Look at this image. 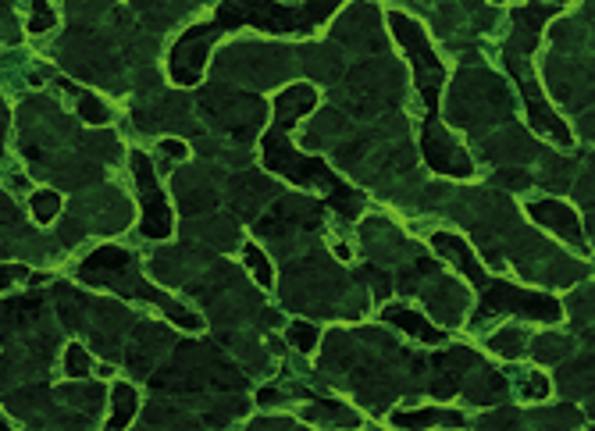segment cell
I'll return each mask as SVG.
<instances>
[{
  "label": "cell",
  "mask_w": 595,
  "mask_h": 431,
  "mask_svg": "<svg viewBox=\"0 0 595 431\" xmlns=\"http://www.w3.org/2000/svg\"><path fill=\"white\" fill-rule=\"evenodd\" d=\"M314 104H318V93H314V86H303V82H296V86H289V90L278 93L275 125L264 132V143H261L264 147V168L275 171V175H286L293 186L325 189L328 204H332L339 214H346V218H353V214L360 211V193H353L339 175H332V168H328L325 161L300 154L286 136V132L300 122L303 114L314 111Z\"/></svg>",
  "instance_id": "6da1fadb"
},
{
  "label": "cell",
  "mask_w": 595,
  "mask_h": 431,
  "mask_svg": "<svg viewBox=\"0 0 595 431\" xmlns=\"http://www.w3.org/2000/svg\"><path fill=\"white\" fill-rule=\"evenodd\" d=\"M343 0H307L303 8H286L275 0H221L218 15L207 25L214 36L232 33L239 25H253L264 33H310L314 25H321Z\"/></svg>",
  "instance_id": "7a4b0ae2"
},
{
  "label": "cell",
  "mask_w": 595,
  "mask_h": 431,
  "mask_svg": "<svg viewBox=\"0 0 595 431\" xmlns=\"http://www.w3.org/2000/svg\"><path fill=\"white\" fill-rule=\"evenodd\" d=\"M79 275H82V282L107 285V289H115V293H122V296H143V300L161 303V310L179 328H189V332L200 328V318H196V314H189L186 307H179L175 300H168V296H161L157 289H150V285L136 275V261H132L125 250H118V246H100V250H93L90 257L82 261Z\"/></svg>",
  "instance_id": "3957f363"
},
{
  "label": "cell",
  "mask_w": 595,
  "mask_h": 431,
  "mask_svg": "<svg viewBox=\"0 0 595 431\" xmlns=\"http://www.w3.org/2000/svg\"><path fill=\"white\" fill-rule=\"evenodd\" d=\"M218 385V389H243V375H236L214 350H204L196 342H182L179 353L161 375H154V389H175V392H196Z\"/></svg>",
  "instance_id": "277c9868"
},
{
  "label": "cell",
  "mask_w": 595,
  "mask_h": 431,
  "mask_svg": "<svg viewBox=\"0 0 595 431\" xmlns=\"http://www.w3.org/2000/svg\"><path fill=\"white\" fill-rule=\"evenodd\" d=\"M389 29H392V36L400 40V47L407 50L410 65H414L417 90H421L424 107H428V118H432V114L439 111V93H442V82H446V68H442V61L435 57V50L428 47L424 29L410 15H403V11H389Z\"/></svg>",
  "instance_id": "5b68a950"
},
{
  "label": "cell",
  "mask_w": 595,
  "mask_h": 431,
  "mask_svg": "<svg viewBox=\"0 0 595 431\" xmlns=\"http://www.w3.org/2000/svg\"><path fill=\"white\" fill-rule=\"evenodd\" d=\"M200 111L211 118L218 129H225L232 139H250L257 136L264 122V100L253 97V93H239V90H211L200 93Z\"/></svg>",
  "instance_id": "8992f818"
},
{
  "label": "cell",
  "mask_w": 595,
  "mask_h": 431,
  "mask_svg": "<svg viewBox=\"0 0 595 431\" xmlns=\"http://www.w3.org/2000/svg\"><path fill=\"white\" fill-rule=\"evenodd\" d=\"M521 314V318L531 321H553L563 318V307L553 300V296H542V293H528V289H517V285L503 282V278H489L485 289H481V303H478V321L481 318H492V314Z\"/></svg>",
  "instance_id": "52a82bcc"
},
{
  "label": "cell",
  "mask_w": 595,
  "mask_h": 431,
  "mask_svg": "<svg viewBox=\"0 0 595 431\" xmlns=\"http://www.w3.org/2000/svg\"><path fill=\"white\" fill-rule=\"evenodd\" d=\"M132 175H136L139 186V204H143V221H139V232L147 239H164L172 236V207H168V196L161 193L154 175V164L147 154H132Z\"/></svg>",
  "instance_id": "ba28073f"
},
{
  "label": "cell",
  "mask_w": 595,
  "mask_h": 431,
  "mask_svg": "<svg viewBox=\"0 0 595 431\" xmlns=\"http://www.w3.org/2000/svg\"><path fill=\"white\" fill-rule=\"evenodd\" d=\"M506 65H510V72L517 75V82H521V93H524V104H528V114H531V125H535L538 132H546V136H553L556 143H563V147H571V129L556 118L553 107L542 100V93H538V82L535 75H531L528 61H524L521 54H514V50L506 47Z\"/></svg>",
  "instance_id": "9c48e42d"
},
{
  "label": "cell",
  "mask_w": 595,
  "mask_h": 431,
  "mask_svg": "<svg viewBox=\"0 0 595 431\" xmlns=\"http://www.w3.org/2000/svg\"><path fill=\"white\" fill-rule=\"evenodd\" d=\"M218 36L207 29V25H193L179 36V43L172 47V57H168V72L179 86H196L200 75H204L207 54H211V43Z\"/></svg>",
  "instance_id": "30bf717a"
},
{
  "label": "cell",
  "mask_w": 595,
  "mask_h": 431,
  "mask_svg": "<svg viewBox=\"0 0 595 431\" xmlns=\"http://www.w3.org/2000/svg\"><path fill=\"white\" fill-rule=\"evenodd\" d=\"M421 147H424V157H428V168H435L439 175H453V179H467V175H471V157L449 139V132L435 122V114L424 122Z\"/></svg>",
  "instance_id": "8fae6325"
},
{
  "label": "cell",
  "mask_w": 595,
  "mask_h": 431,
  "mask_svg": "<svg viewBox=\"0 0 595 431\" xmlns=\"http://www.w3.org/2000/svg\"><path fill=\"white\" fill-rule=\"evenodd\" d=\"M528 214L538 221V225H546L549 232H556V236L571 239V243H578V246L585 243L578 214H574L567 204H560V200H538V204H528Z\"/></svg>",
  "instance_id": "7c38bea8"
},
{
  "label": "cell",
  "mask_w": 595,
  "mask_h": 431,
  "mask_svg": "<svg viewBox=\"0 0 595 431\" xmlns=\"http://www.w3.org/2000/svg\"><path fill=\"white\" fill-rule=\"evenodd\" d=\"M432 246L442 253V257H449V261L457 264V268L464 271V275L471 278V282L478 285V289H485V282H489V275H485V268H481V264L474 261L471 246H467L464 239L449 236V232H435V236H432Z\"/></svg>",
  "instance_id": "4fadbf2b"
},
{
  "label": "cell",
  "mask_w": 595,
  "mask_h": 431,
  "mask_svg": "<svg viewBox=\"0 0 595 431\" xmlns=\"http://www.w3.org/2000/svg\"><path fill=\"white\" fill-rule=\"evenodd\" d=\"M293 221H300V225H318V207L310 211L303 200H282V204H275V211L268 214V218L257 221V232L261 236H278L286 225H293Z\"/></svg>",
  "instance_id": "5bb4252c"
},
{
  "label": "cell",
  "mask_w": 595,
  "mask_h": 431,
  "mask_svg": "<svg viewBox=\"0 0 595 431\" xmlns=\"http://www.w3.org/2000/svg\"><path fill=\"white\" fill-rule=\"evenodd\" d=\"M385 321H392V325H400L403 332H410L414 339H421V342H442V332H439V328L428 325V321H424L421 314H414V310L385 307Z\"/></svg>",
  "instance_id": "9a60e30c"
},
{
  "label": "cell",
  "mask_w": 595,
  "mask_h": 431,
  "mask_svg": "<svg viewBox=\"0 0 595 431\" xmlns=\"http://www.w3.org/2000/svg\"><path fill=\"white\" fill-rule=\"evenodd\" d=\"M392 424L396 428H428V424H449V428H460L464 417L453 414V410H414V414H392Z\"/></svg>",
  "instance_id": "2e32d148"
},
{
  "label": "cell",
  "mask_w": 595,
  "mask_h": 431,
  "mask_svg": "<svg viewBox=\"0 0 595 431\" xmlns=\"http://www.w3.org/2000/svg\"><path fill=\"white\" fill-rule=\"evenodd\" d=\"M40 296H18V300L4 303V310H0V318H4V325H29V321L40 318Z\"/></svg>",
  "instance_id": "e0dca14e"
},
{
  "label": "cell",
  "mask_w": 595,
  "mask_h": 431,
  "mask_svg": "<svg viewBox=\"0 0 595 431\" xmlns=\"http://www.w3.org/2000/svg\"><path fill=\"white\" fill-rule=\"evenodd\" d=\"M132 414H136V389H132V385H115V414H111L107 428L111 431L129 428Z\"/></svg>",
  "instance_id": "ac0fdd59"
},
{
  "label": "cell",
  "mask_w": 595,
  "mask_h": 431,
  "mask_svg": "<svg viewBox=\"0 0 595 431\" xmlns=\"http://www.w3.org/2000/svg\"><path fill=\"white\" fill-rule=\"evenodd\" d=\"M75 93H79V90H75ZM79 114H82V118H86L90 125H104L107 118H111V114H107V107L100 104V100L93 97V93H79Z\"/></svg>",
  "instance_id": "d6986e66"
},
{
  "label": "cell",
  "mask_w": 595,
  "mask_h": 431,
  "mask_svg": "<svg viewBox=\"0 0 595 431\" xmlns=\"http://www.w3.org/2000/svg\"><path fill=\"white\" fill-rule=\"evenodd\" d=\"M58 207H61V196L50 193V189H43V193L33 196V214H36V221H43V225H47V221H54Z\"/></svg>",
  "instance_id": "ffe728a7"
},
{
  "label": "cell",
  "mask_w": 595,
  "mask_h": 431,
  "mask_svg": "<svg viewBox=\"0 0 595 431\" xmlns=\"http://www.w3.org/2000/svg\"><path fill=\"white\" fill-rule=\"evenodd\" d=\"M246 264H250V271H253V275H257V282H261L264 285V289H268V285L271 282H275V278H271V264H268V257H264V253L261 250H257V246H246Z\"/></svg>",
  "instance_id": "44dd1931"
},
{
  "label": "cell",
  "mask_w": 595,
  "mask_h": 431,
  "mask_svg": "<svg viewBox=\"0 0 595 431\" xmlns=\"http://www.w3.org/2000/svg\"><path fill=\"white\" fill-rule=\"evenodd\" d=\"M289 335H293V346L303 353H310L314 346H318V328L307 325V321H296L293 328H289Z\"/></svg>",
  "instance_id": "7402d4cb"
},
{
  "label": "cell",
  "mask_w": 595,
  "mask_h": 431,
  "mask_svg": "<svg viewBox=\"0 0 595 431\" xmlns=\"http://www.w3.org/2000/svg\"><path fill=\"white\" fill-rule=\"evenodd\" d=\"M65 371L72 378H86V371H90V357H86V350L82 346H68L65 353Z\"/></svg>",
  "instance_id": "603a6c76"
},
{
  "label": "cell",
  "mask_w": 595,
  "mask_h": 431,
  "mask_svg": "<svg viewBox=\"0 0 595 431\" xmlns=\"http://www.w3.org/2000/svg\"><path fill=\"white\" fill-rule=\"evenodd\" d=\"M58 22L54 11L47 8V0H33V18H29V33H47L50 25Z\"/></svg>",
  "instance_id": "cb8c5ba5"
},
{
  "label": "cell",
  "mask_w": 595,
  "mask_h": 431,
  "mask_svg": "<svg viewBox=\"0 0 595 431\" xmlns=\"http://www.w3.org/2000/svg\"><path fill=\"white\" fill-rule=\"evenodd\" d=\"M492 350L503 353V357H517L521 353V332H499L492 339Z\"/></svg>",
  "instance_id": "d4e9b609"
},
{
  "label": "cell",
  "mask_w": 595,
  "mask_h": 431,
  "mask_svg": "<svg viewBox=\"0 0 595 431\" xmlns=\"http://www.w3.org/2000/svg\"><path fill=\"white\" fill-rule=\"evenodd\" d=\"M524 392H528L531 399H546L549 396V382L542 375H531L528 385H524Z\"/></svg>",
  "instance_id": "484cf974"
},
{
  "label": "cell",
  "mask_w": 595,
  "mask_h": 431,
  "mask_svg": "<svg viewBox=\"0 0 595 431\" xmlns=\"http://www.w3.org/2000/svg\"><path fill=\"white\" fill-rule=\"evenodd\" d=\"M15 278H29V268H18V264H11V268H0V289H8Z\"/></svg>",
  "instance_id": "4316f807"
},
{
  "label": "cell",
  "mask_w": 595,
  "mask_h": 431,
  "mask_svg": "<svg viewBox=\"0 0 595 431\" xmlns=\"http://www.w3.org/2000/svg\"><path fill=\"white\" fill-rule=\"evenodd\" d=\"M161 150H164V154H168V157H186V154H189L186 143H179V139H164Z\"/></svg>",
  "instance_id": "83f0119b"
},
{
  "label": "cell",
  "mask_w": 595,
  "mask_h": 431,
  "mask_svg": "<svg viewBox=\"0 0 595 431\" xmlns=\"http://www.w3.org/2000/svg\"><path fill=\"white\" fill-rule=\"evenodd\" d=\"M0 221H15V204L4 193H0Z\"/></svg>",
  "instance_id": "f1b7e54d"
},
{
  "label": "cell",
  "mask_w": 595,
  "mask_h": 431,
  "mask_svg": "<svg viewBox=\"0 0 595 431\" xmlns=\"http://www.w3.org/2000/svg\"><path fill=\"white\" fill-rule=\"evenodd\" d=\"M4 132H8V104L0 100V157H4Z\"/></svg>",
  "instance_id": "f546056e"
},
{
  "label": "cell",
  "mask_w": 595,
  "mask_h": 431,
  "mask_svg": "<svg viewBox=\"0 0 595 431\" xmlns=\"http://www.w3.org/2000/svg\"><path fill=\"white\" fill-rule=\"evenodd\" d=\"M0 431H4V421H0Z\"/></svg>",
  "instance_id": "4dcf8cb0"
}]
</instances>
